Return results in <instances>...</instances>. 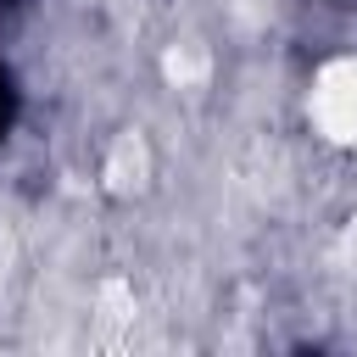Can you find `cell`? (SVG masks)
Listing matches in <instances>:
<instances>
[{
  "instance_id": "obj_3",
  "label": "cell",
  "mask_w": 357,
  "mask_h": 357,
  "mask_svg": "<svg viewBox=\"0 0 357 357\" xmlns=\"http://www.w3.org/2000/svg\"><path fill=\"white\" fill-rule=\"evenodd\" d=\"M162 73H167V84L190 89V84H206L212 56H206V45H201V39H184V45H173V50L162 56Z\"/></svg>"
},
{
  "instance_id": "obj_2",
  "label": "cell",
  "mask_w": 357,
  "mask_h": 357,
  "mask_svg": "<svg viewBox=\"0 0 357 357\" xmlns=\"http://www.w3.org/2000/svg\"><path fill=\"white\" fill-rule=\"evenodd\" d=\"M100 178L112 195H139L151 184V145L139 128H123L112 145H106V162H100Z\"/></svg>"
},
{
  "instance_id": "obj_1",
  "label": "cell",
  "mask_w": 357,
  "mask_h": 357,
  "mask_svg": "<svg viewBox=\"0 0 357 357\" xmlns=\"http://www.w3.org/2000/svg\"><path fill=\"white\" fill-rule=\"evenodd\" d=\"M307 128L329 151H357V56H329L312 67Z\"/></svg>"
}]
</instances>
